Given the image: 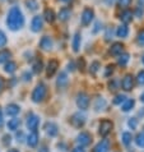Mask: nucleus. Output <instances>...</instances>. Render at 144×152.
I'll list each match as a JSON object with an SVG mask.
<instances>
[{"mask_svg":"<svg viewBox=\"0 0 144 152\" xmlns=\"http://www.w3.org/2000/svg\"><path fill=\"white\" fill-rule=\"evenodd\" d=\"M7 26L12 31H19L24 26V15L19 7H12L7 15Z\"/></svg>","mask_w":144,"mask_h":152,"instance_id":"f257e3e1","label":"nucleus"},{"mask_svg":"<svg viewBox=\"0 0 144 152\" xmlns=\"http://www.w3.org/2000/svg\"><path fill=\"white\" fill-rule=\"evenodd\" d=\"M46 92H47V90H46V86L44 83H40V84H37L36 88L33 90L32 92V96H31V99L33 102H36V104H40L44 101V99L46 97Z\"/></svg>","mask_w":144,"mask_h":152,"instance_id":"f03ea898","label":"nucleus"},{"mask_svg":"<svg viewBox=\"0 0 144 152\" xmlns=\"http://www.w3.org/2000/svg\"><path fill=\"white\" fill-rule=\"evenodd\" d=\"M95 18V12H93L92 8H84L82 12V17H80V20H82L83 26H89L91 22Z\"/></svg>","mask_w":144,"mask_h":152,"instance_id":"7ed1b4c3","label":"nucleus"},{"mask_svg":"<svg viewBox=\"0 0 144 152\" xmlns=\"http://www.w3.org/2000/svg\"><path fill=\"white\" fill-rule=\"evenodd\" d=\"M112 128H113L112 121L105 119V120L101 121V124H100V126H98V132H100V134H101L102 137H106V136H108V134L111 133Z\"/></svg>","mask_w":144,"mask_h":152,"instance_id":"20e7f679","label":"nucleus"},{"mask_svg":"<svg viewBox=\"0 0 144 152\" xmlns=\"http://www.w3.org/2000/svg\"><path fill=\"white\" fill-rule=\"evenodd\" d=\"M89 96L87 94H79L78 95V99H77V106L80 109V110H87L88 107H89Z\"/></svg>","mask_w":144,"mask_h":152,"instance_id":"39448f33","label":"nucleus"},{"mask_svg":"<svg viewBox=\"0 0 144 152\" xmlns=\"http://www.w3.org/2000/svg\"><path fill=\"white\" fill-rule=\"evenodd\" d=\"M70 124L75 126V128H82V126L86 124V116L80 113L74 114V115L70 118Z\"/></svg>","mask_w":144,"mask_h":152,"instance_id":"423d86ee","label":"nucleus"},{"mask_svg":"<svg viewBox=\"0 0 144 152\" xmlns=\"http://www.w3.org/2000/svg\"><path fill=\"white\" fill-rule=\"evenodd\" d=\"M39 124H40V118L35 115V114H29L28 119H27V128L31 130V132L32 130H37Z\"/></svg>","mask_w":144,"mask_h":152,"instance_id":"0eeeda50","label":"nucleus"},{"mask_svg":"<svg viewBox=\"0 0 144 152\" xmlns=\"http://www.w3.org/2000/svg\"><path fill=\"white\" fill-rule=\"evenodd\" d=\"M44 27V18L40 15H35L31 20V29L33 32H40Z\"/></svg>","mask_w":144,"mask_h":152,"instance_id":"6e6552de","label":"nucleus"},{"mask_svg":"<svg viewBox=\"0 0 144 152\" xmlns=\"http://www.w3.org/2000/svg\"><path fill=\"white\" fill-rule=\"evenodd\" d=\"M121 87L125 91H131L134 87V77L131 74H126L121 81Z\"/></svg>","mask_w":144,"mask_h":152,"instance_id":"1a4fd4ad","label":"nucleus"},{"mask_svg":"<svg viewBox=\"0 0 144 152\" xmlns=\"http://www.w3.org/2000/svg\"><path fill=\"white\" fill-rule=\"evenodd\" d=\"M77 142L79 143V146H82V147H86L88 145H91V142H92V136L89 133H87V132H82L78 136L77 138Z\"/></svg>","mask_w":144,"mask_h":152,"instance_id":"9d476101","label":"nucleus"},{"mask_svg":"<svg viewBox=\"0 0 144 152\" xmlns=\"http://www.w3.org/2000/svg\"><path fill=\"white\" fill-rule=\"evenodd\" d=\"M59 68V61L57 60H55V59H52V60H50L49 61V64H47V68H46V75L50 78V77H52V75L56 73V70Z\"/></svg>","mask_w":144,"mask_h":152,"instance_id":"9b49d317","label":"nucleus"},{"mask_svg":"<svg viewBox=\"0 0 144 152\" xmlns=\"http://www.w3.org/2000/svg\"><path fill=\"white\" fill-rule=\"evenodd\" d=\"M68 83H69V78H68V75L65 72H61L60 74H59L57 77V81H56V86L59 90H64V88L68 86Z\"/></svg>","mask_w":144,"mask_h":152,"instance_id":"f8f14e48","label":"nucleus"},{"mask_svg":"<svg viewBox=\"0 0 144 152\" xmlns=\"http://www.w3.org/2000/svg\"><path fill=\"white\" fill-rule=\"evenodd\" d=\"M52 45H54V42L51 40V37H49V36H44L40 41V48L42 50H45V51H50L52 49Z\"/></svg>","mask_w":144,"mask_h":152,"instance_id":"ddd939ff","label":"nucleus"},{"mask_svg":"<svg viewBox=\"0 0 144 152\" xmlns=\"http://www.w3.org/2000/svg\"><path fill=\"white\" fill-rule=\"evenodd\" d=\"M70 15H71V10H70V8H68V7H63L60 12H59V19L61 20V22H66V20H69L70 19Z\"/></svg>","mask_w":144,"mask_h":152,"instance_id":"4468645a","label":"nucleus"},{"mask_svg":"<svg viewBox=\"0 0 144 152\" xmlns=\"http://www.w3.org/2000/svg\"><path fill=\"white\" fill-rule=\"evenodd\" d=\"M27 143L29 147H36L39 145V134H37V130H32L29 133V136L27 137Z\"/></svg>","mask_w":144,"mask_h":152,"instance_id":"2eb2a0df","label":"nucleus"},{"mask_svg":"<svg viewBox=\"0 0 144 152\" xmlns=\"http://www.w3.org/2000/svg\"><path fill=\"white\" fill-rule=\"evenodd\" d=\"M45 130H46V133H47V136H50V137H55V136H57V133H59L57 125L55 123H46Z\"/></svg>","mask_w":144,"mask_h":152,"instance_id":"dca6fc26","label":"nucleus"},{"mask_svg":"<svg viewBox=\"0 0 144 152\" xmlns=\"http://www.w3.org/2000/svg\"><path fill=\"white\" fill-rule=\"evenodd\" d=\"M122 51H124V45H122L121 42H115V44H112V46L110 48V54L113 56L120 55Z\"/></svg>","mask_w":144,"mask_h":152,"instance_id":"f3484780","label":"nucleus"},{"mask_svg":"<svg viewBox=\"0 0 144 152\" xmlns=\"http://www.w3.org/2000/svg\"><path fill=\"white\" fill-rule=\"evenodd\" d=\"M108 150H110V141L108 139H103V141H101L95 147V151L93 152H108Z\"/></svg>","mask_w":144,"mask_h":152,"instance_id":"a211bd4d","label":"nucleus"},{"mask_svg":"<svg viewBox=\"0 0 144 152\" xmlns=\"http://www.w3.org/2000/svg\"><path fill=\"white\" fill-rule=\"evenodd\" d=\"M129 35V28L126 24H121V26H119L117 29H116V36L120 37V39H126Z\"/></svg>","mask_w":144,"mask_h":152,"instance_id":"6ab92c4d","label":"nucleus"},{"mask_svg":"<svg viewBox=\"0 0 144 152\" xmlns=\"http://www.w3.org/2000/svg\"><path fill=\"white\" fill-rule=\"evenodd\" d=\"M119 18L121 19V22L124 23V24H128V23H130L131 20H133V13H131L130 10L125 9V10L120 14V17H119Z\"/></svg>","mask_w":144,"mask_h":152,"instance_id":"aec40b11","label":"nucleus"},{"mask_svg":"<svg viewBox=\"0 0 144 152\" xmlns=\"http://www.w3.org/2000/svg\"><path fill=\"white\" fill-rule=\"evenodd\" d=\"M19 111H20V107L17 104H9L7 106V114L9 116H15L17 114H19Z\"/></svg>","mask_w":144,"mask_h":152,"instance_id":"412c9836","label":"nucleus"},{"mask_svg":"<svg viewBox=\"0 0 144 152\" xmlns=\"http://www.w3.org/2000/svg\"><path fill=\"white\" fill-rule=\"evenodd\" d=\"M10 58H12V53L9 50L7 49L0 50V64H5L7 61L10 60Z\"/></svg>","mask_w":144,"mask_h":152,"instance_id":"4be33fe9","label":"nucleus"},{"mask_svg":"<svg viewBox=\"0 0 144 152\" xmlns=\"http://www.w3.org/2000/svg\"><path fill=\"white\" fill-rule=\"evenodd\" d=\"M44 17H45L46 22H49V23H54L55 22V18H56V15H55V12L52 9H50V8H46V9H45Z\"/></svg>","mask_w":144,"mask_h":152,"instance_id":"5701e85b","label":"nucleus"},{"mask_svg":"<svg viewBox=\"0 0 144 152\" xmlns=\"http://www.w3.org/2000/svg\"><path fill=\"white\" fill-rule=\"evenodd\" d=\"M80 42H82V37H80V33L77 32L74 35V37H73V42H71V45H73V51L74 53H78L79 51Z\"/></svg>","mask_w":144,"mask_h":152,"instance_id":"b1692460","label":"nucleus"},{"mask_svg":"<svg viewBox=\"0 0 144 152\" xmlns=\"http://www.w3.org/2000/svg\"><path fill=\"white\" fill-rule=\"evenodd\" d=\"M24 4H26L29 12H36L39 9V1L37 0H24Z\"/></svg>","mask_w":144,"mask_h":152,"instance_id":"393cba45","label":"nucleus"},{"mask_svg":"<svg viewBox=\"0 0 144 152\" xmlns=\"http://www.w3.org/2000/svg\"><path fill=\"white\" fill-rule=\"evenodd\" d=\"M134 105H135V101H134L133 99H128V100H125L124 102H122L121 110H122V111H130L131 109L134 107Z\"/></svg>","mask_w":144,"mask_h":152,"instance_id":"a878e982","label":"nucleus"},{"mask_svg":"<svg viewBox=\"0 0 144 152\" xmlns=\"http://www.w3.org/2000/svg\"><path fill=\"white\" fill-rule=\"evenodd\" d=\"M17 70V64L14 61H7L5 63V65H4V72H7V73H9V74H13L14 72Z\"/></svg>","mask_w":144,"mask_h":152,"instance_id":"bb28decb","label":"nucleus"},{"mask_svg":"<svg viewBox=\"0 0 144 152\" xmlns=\"http://www.w3.org/2000/svg\"><path fill=\"white\" fill-rule=\"evenodd\" d=\"M119 59H117V63H119V65L120 66H126V64H128V61H129V54H120V55H117Z\"/></svg>","mask_w":144,"mask_h":152,"instance_id":"cd10ccee","label":"nucleus"},{"mask_svg":"<svg viewBox=\"0 0 144 152\" xmlns=\"http://www.w3.org/2000/svg\"><path fill=\"white\" fill-rule=\"evenodd\" d=\"M19 125H20V120L17 119V118H13V119H10L9 121H8V128H9L10 130H17Z\"/></svg>","mask_w":144,"mask_h":152,"instance_id":"c85d7f7f","label":"nucleus"},{"mask_svg":"<svg viewBox=\"0 0 144 152\" xmlns=\"http://www.w3.org/2000/svg\"><path fill=\"white\" fill-rule=\"evenodd\" d=\"M121 139H122V143H124L125 146H129L131 143V139H133V136H131V133H129V132H124Z\"/></svg>","mask_w":144,"mask_h":152,"instance_id":"c756f323","label":"nucleus"},{"mask_svg":"<svg viewBox=\"0 0 144 152\" xmlns=\"http://www.w3.org/2000/svg\"><path fill=\"white\" fill-rule=\"evenodd\" d=\"M101 68V64L98 61H93L92 64H91V68H89V73L92 75H96L97 74V72H98V69Z\"/></svg>","mask_w":144,"mask_h":152,"instance_id":"7c9ffc66","label":"nucleus"},{"mask_svg":"<svg viewBox=\"0 0 144 152\" xmlns=\"http://www.w3.org/2000/svg\"><path fill=\"white\" fill-rule=\"evenodd\" d=\"M33 73H36V74H40L41 72H42V68H44V65H42V61L41 60H37L35 64H33Z\"/></svg>","mask_w":144,"mask_h":152,"instance_id":"2f4dec72","label":"nucleus"},{"mask_svg":"<svg viewBox=\"0 0 144 152\" xmlns=\"http://www.w3.org/2000/svg\"><path fill=\"white\" fill-rule=\"evenodd\" d=\"M135 143H137L138 147H142L144 148V133H139L137 138H135Z\"/></svg>","mask_w":144,"mask_h":152,"instance_id":"473e14b6","label":"nucleus"},{"mask_svg":"<svg viewBox=\"0 0 144 152\" xmlns=\"http://www.w3.org/2000/svg\"><path fill=\"white\" fill-rule=\"evenodd\" d=\"M144 14V5L143 4H138V7L135 8V17L137 18H142Z\"/></svg>","mask_w":144,"mask_h":152,"instance_id":"72a5a7b5","label":"nucleus"},{"mask_svg":"<svg viewBox=\"0 0 144 152\" xmlns=\"http://www.w3.org/2000/svg\"><path fill=\"white\" fill-rule=\"evenodd\" d=\"M106 106V101L101 97V99H97L96 101V105H95V109L96 110H102V109Z\"/></svg>","mask_w":144,"mask_h":152,"instance_id":"f704fd0d","label":"nucleus"},{"mask_svg":"<svg viewBox=\"0 0 144 152\" xmlns=\"http://www.w3.org/2000/svg\"><path fill=\"white\" fill-rule=\"evenodd\" d=\"M137 42L139 46H144V29L139 31L138 36H137Z\"/></svg>","mask_w":144,"mask_h":152,"instance_id":"c9c22d12","label":"nucleus"},{"mask_svg":"<svg viewBox=\"0 0 144 152\" xmlns=\"http://www.w3.org/2000/svg\"><path fill=\"white\" fill-rule=\"evenodd\" d=\"M7 42H8L7 35H5V33H4L3 31H0V49L4 48V46L7 45Z\"/></svg>","mask_w":144,"mask_h":152,"instance_id":"e433bc0d","label":"nucleus"},{"mask_svg":"<svg viewBox=\"0 0 144 152\" xmlns=\"http://www.w3.org/2000/svg\"><path fill=\"white\" fill-rule=\"evenodd\" d=\"M125 100H126V97H125L124 95H117V96L115 97V99H113V101H112V102L115 104V105H121V104L124 102Z\"/></svg>","mask_w":144,"mask_h":152,"instance_id":"4c0bfd02","label":"nucleus"},{"mask_svg":"<svg viewBox=\"0 0 144 152\" xmlns=\"http://www.w3.org/2000/svg\"><path fill=\"white\" fill-rule=\"evenodd\" d=\"M112 35H113V29L112 27H107L106 28V33H105V39L106 41H110L112 39Z\"/></svg>","mask_w":144,"mask_h":152,"instance_id":"58836bf2","label":"nucleus"},{"mask_svg":"<svg viewBox=\"0 0 144 152\" xmlns=\"http://www.w3.org/2000/svg\"><path fill=\"white\" fill-rule=\"evenodd\" d=\"M113 70H115V65H113V64H108L107 68H106V70H105V75H106V77H110V75L113 73Z\"/></svg>","mask_w":144,"mask_h":152,"instance_id":"ea45409f","label":"nucleus"},{"mask_svg":"<svg viewBox=\"0 0 144 152\" xmlns=\"http://www.w3.org/2000/svg\"><path fill=\"white\" fill-rule=\"evenodd\" d=\"M128 125L130 126L131 129H137V126H138V120L135 119V118H130L129 121H128Z\"/></svg>","mask_w":144,"mask_h":152,"instance_id":"a19ab883","label":"nucleus"},{"mask_svg":"<svg viewBox=\"0 0 144 152\" xmlns=\"http://www.w3.org/2000/svg\"><path fill=\"white\" fill-rule=\"evenodd\" d=\"M131 1H133V0H119V5L121 8H124V9H126L131 4Z\"/></svg>","mask_w":144,"mask_h":152,"instance_id":"79ce46f5","label":"nucleus"},{"mask_svg":"<svg viewBox=\"0 0 144 152\" xmlns=\"http://www.w3.org/2000/svg\"><path fill=\"white\" fill-rule=\"evenodd\" d=\"M137 81L139 84H142V86H144V70H140L138 73V77H137Z\"/></svg>","mask_w":144,"mask_h":152,"instance_id":"37998d69","label":"nucleus"},{"mask_svg":"<svg viewBox=\"0 0 144 152\" xmlns=\"http://www.w3.org/2000/svg\"><path fill=\"white\" fill-rule=\"evenodd\" d=\"M12 142V137L9 136V134H5V136L3 137V145L4 146H9Z\"/></svg>","mask_w":144,"mask_h":152,"instance_id":"c03bdc74","label":"nucleus"},{"mask_svg":"<svg viewBox=\"0 0 144 152\" xmlns=\"http://www.w3.org/2000/svg\"><path fill=\"white\" fill-rule=\"evenodd\" d=\"M108 87H110V90H111V91H115V90H117V82H116V81H113V79H112V81L110 82Z\"/></svg>","mask_w":144,"mask_h":152,"instance_id":"a18cd8bd","label":"nucleus"},{"mask_svg":"<svg viewBox=\"0 0 144 152\" xmlns=\"http://www.w3.org/2000/svg\"><path fill=\"white\" fill-rule=\"evenodd\" d=\"M101 28H102V23H101V22H96L95 28H93V31H92V32H93V33H97Z\"/></svg>","mask_w":144,"mask_h":152,"instance_id":"49530a36","label":"nucleus"},{"mask_svg":"<svg viewBox=\"0 0 144 152\" xmlns=\"http://www.w3.org/2000/svg\"><path fill=\"white\" fill-rule=\"evenodd\" d=\"M84 65H86V61H84V59H83V58H79V60H78V66H79V69L83 70V69H84Z\"/></svg>","mask_w":144,"mask_h":152,"instance_id":"de8ad7c7","label":"nucleus"},{"mask_svg":"<svg viewBox=\"0 0 144 152\" xmlns=\"http://www.w3.org/2000/svg\"><path fill=\"white\" fill-rule=\"evenodd\" d=\"M4 84H5V81H4V78L0 75V94H1V91L4 90Z\"/></svg>","mask_w":144,"mask_h":152,"instance_id":"09e8293b","label":"nucleus"},{"mask_svg":"<svg viewBox=\"0 0 144 152\" xmlns=\"http://www.w3.org/2000/svg\"><path fill=\"white\" fill-rule=\"evenodd\" d=\"M31 78H32V75H31V74H29V73H27V72H26V73H24V74H23V79H24V81H26V82H28V81H31Z\"/></svg>","mask_w":144,"mask_h":152,"instance_id":"8fccbe9b","label":"nucleus"},{"mask_svg":"<svg viewBox=\"0 0 144 152\" xmlns=\"http://www.w3.org/2000/svg\"><path fill=\"white\" fill-rule=\"evenodd\" d=\"M74 69H75V64H74V61H70L69 64H68V70L73 72Z\"/></svg>","mask_w":144,"mask_h":152,"instance_id":"3c124183","label":"nucleus"},{"mask_svg":"<svg viewBox=\"0 0 144 152\" xmlns=\"http://www.w3.org/2000/svg\"><path fill=\"white\" fill-rule=\"evenodd\" d=\"M4 124V116H3V111H1V109H0V128L3 126Z\"/></svg>","mask_w":144,"mask_h":152,"instance_id":"603ef678","label":"nucleus"},{"mask_svg":"<svg viewBox=\"0 0 144 152\" xmlns=\"http://www.w3.org/2000/svg\"><path fill=\"white\" fill-rule=\"evenodd\" d=\"M39 152H50V151H49V148L46 146H41L39 148Z\"/></svg>","mask_w":144,"mask_h":152,"instance_id":"864d4df0","label":"nucleus"},{"mask_svg":"<svg viewBox=\"0 0 144 152\" xmlns=\"http://www.w3.org/2000/svg\"><path fill=\"white\" fill-rule=\"evenodd\" d=\"M71 152H86V151H84V148H83L82 146H80V147H77V148H74Z\"/></svg>","mask_w":144,"mask_h":152,"instance_id":"5fc2aeb1","label":"nucleus"},{"mask_svg":"<svg viewBox=\"0 0 144 152\" xmlns=\"http://www.w3.org/2000/svg\"><path fill=\"white\" fill-rule=\"evenodd\" d=\"M116 0H106V3H107V5H112L113 3H115Z\"/></svg>","mask_w":144,"mask_h":152,"instance_id":"6e6d98bb","label":"nucleus"},{"mask_svg":"<svg viewBox=\"0 0 144 152\" xmlns=\"http://www.w3.org/2000/svg\"><path fill=\"white\" fill-rule=\"evenodd\" d=\"M140 101H142V102H144V94H142V96H140Z\"/></svg>","mask_w":144,"mask_h":152,"instance_id":"4d7b16f0","label":"nucleus"},{"mask_svg":"<svg viewBox=\"0 0 144 152\" xmlns=\"http://www.w3.org/2000/svg\"><path fill=\"white\" fill-rule=\"evenodd\" d=\"M8 152H19V151H18V150H9Z\"/></svg>","mask_w":144,"mask_h":152,"instance_id":"13d9d810","label":"nucleus"},{"mask_svg":"<svg viewBox=\"0 0 144 152\" xmlns=\"http://www.w3.org/2000/svg\"><path fill=\"white\" fill-rule=\"evenodd\" d=\"M60 1H64V3H69V1H71V0H60Z\"/></svg>","mask_w":144,"mask_h":152,"instance_id":"bf43d9fd","label":"nucleus"},{"mask_svg":"<svg viewBox=\"0 0 144 152\" xmlns=\"http://www.w3.org/2000/svg\"><path fill=\"white\" fill-rule=\"evenodd\" d=\"M139 4H143L144 5V0H139Z\"/></svg>","mask_w":144,"mask_h":152,"instance_id":"052dcab7","label":"nucleus"},{"mask_svg":"<svg viewBox=\"0 0 144 152\" xmlns=\"http://www.w3.org/2000/svg\"><path fill=\"white\" fill-rule=\"evenodd\" d=\"M143 63H144V55H143Z\"/></svg>","mask_w":144,"mask_h":152,"instance_id":"680f3d73","label":"nucleus"},{"mask_svg":"<svg viewBox=\"0 0 144 152\" xmlns=\"http://www.w3.org/2000/svg\"><path fill=\"white\" fill-rule=\"evenodd\" d=\"M1 1H7V0H1Z\"/></svg>","mask_w":144,"mask_h":152,"instance_id":"e2e57ef3","label":"nucleus"}]
</instances>
